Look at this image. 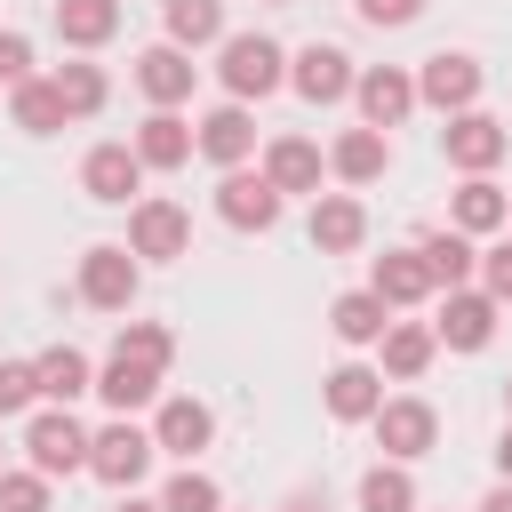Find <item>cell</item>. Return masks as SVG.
<instances>
[{"instance_id":"cell-6","label":"cell","mask_w":512,"mask_h":512,"mask_svg":"<svg viewBox=\"0 0 512 512\" xmlns=\"http://www.w3.org/2000/svg\"><path fill=\"white\" fill-rule=\"evenodd\" d=\"M368 432H376V448H384L392 464H416V456L440 448V408L416 400V392H384V408L368 416Z\"/></svg>"},{"instance_id":"cell-15","label":"cell","mask_w":512,"mask_h":512,"mask_svg":"<svg viewBox=\"0 0 512 512\" xmlns=\"http://www.w3.org/2000/svg\"><path fill=\"white\" fill-rule=\"evenodd\" d=\"M192 80H200V64H192V48H176V40H152V48L136 56V88H144V104H160V112L192 104Z\"/></svg>"},{"instance_id":"cell-10","label":"cell","mask_w":512,"mask_h":512,"mask_svg":"<svg viewBox=\"0 0 512 512\" xmlns=\"http://www.w3.org/2000/svg\"><path fill=\"white\" fill-rule=\"evenodd\" d=\"M128 248H136L144 264H176V256H192V208L144 192V200L128 208Z\"/></svg>"},{"instance_id":"cell-14","label":"cell","mask_w":512,"mask_h":512,"mask_svg":"<svg viewBox=\"0 0 512 512\" xmlns=\"http://www.w3.org/2000/svg\"><path fill=\"white\" fill-rule=\"evenodd\" d=\"M352 104H360V120H368V128H384V136H392V128L416 112V72H400V64H360Z\"/></svg>"},{"instance_id":"cell-5","label":"cell","mask_w":512,"mask_h":512,"mask_svg":"<svg viewBox=\"0 0 512 512\" xmlns=\"http://www.w3.org/2000/svg\"><path fill=\"white\" fill-rule=\"evenodd\" d=\"M480 88H488V64H480L472 48H440V56H424V64H416V104H424V112H440V120L472 112V104H480Z\"/></svg>"},{"instance_id":"cell-43","label":"cell","mask_w":512,"mask_h":512,"mask_svg":"<svg viewBox=\"0 0 512 512\" xmlns=\"http://www.w3.org/2000/svg\"><path fill=\"white\" fill-rule=\"evenodd\" d=\"M112 512H160V496H136V488H120V504Z\"/></svg>"},{"instance_id":"cell-40","label":"cell","mask_w":512,"mask_h":512,"mask_svg":"<svg viewBox=\"0 0 512 512\" xmlns=\"http://www.w3.org/2000/svg\"><path fill=\"white\" fill-rule=\"evenodd\" d=\"M16 80H32V40L0 32V88H16Z\"/></svg>"},{"instance_id":"cell-33","label":"cell","mask_w":512,"mask_h":512,"mask_svg":"<svg viewBox=\"0 0 512 512\" xmlns=\"http://www.w3.org/2000/svg\"><path fill=\"white\" fill-rule=\"evenodd\" d=\"M360 512H416V472L408 464H368L360 472Z\"/></svg>"},{"instance_id":"cell-47","label":"cell","mask_w":512,"mask_h":512,"mask_svg":"<svg viewBox=\"0 0 512 512\" xmlns=\"http://www.w3.org/2000/svg\"><path fill=\"white\" fill-rule=\"evenodd\" d=\"M272 8H296V0H272Z\"/></svg>"},{"instance_id":"cell-37","label":"cell","mask_w":512,"mask_h":512,"mask_svg":"<svg viewBox=\"0 0 512 512\" xmlns=\"http://www.w3.org/2000/svg\"><path fill=\"white\" fill-rule=\"evenodd\" d=\"M40 408V368L32 360H0V424Z\"/></svg>"},{"instance_id":"cell-23","label":"cell","mask_w":512,"mask_h":512,"mask_svg":"<svg viewBox=\"0 0 512 512\" xmlns=\"http://www.w3.org/2000/svg\"><path fill=\"white\" fill-rule=\"evenodd\" d=\"M432 360H440V328H432V320H392V328H384V344H376L384 384H416Z\"/></svg>"},{"instance_id":"cell-38","label":"cell","mask_w":512,"mask_h":512,"mask_svg":"<svg viewBox=\"0 0 512 512\" xmlns=\"http://www.w3.org/2000/svg\"><path fill=\"white\" fill-rule=\"evenodd\" d=\"M480 288H488L496 304H512V240H488V248H480Z\"/></svg>"},{"instance_id":"cell-21","label":"cell","mask_w":512,"mask_h":512,"mask_svg":"<svg viewBox=\"0 0 512 512\" xmlns=\"http://www.w3.org/2000/svg\"><path fill=\"white\" fill-rule=\"evenodd\" d=\"M384 168H392V136H384V128H368V120H360V128H344V136L328 144V176H336L344 192L376 184Z\"/></svg>"},{"instance_id":"cell-25","label":"cell","mask_w":512,"mask_h":512,"mask_svg":"<svg viewBox=\"0 0 512 512\" xmlns=\"http://www.w3.org/2000/svg\"><path fill=\"white\" fill-rule=\"evenodd\" d=\"M96 400H104L112 416L160 408V368H152V360H128V352H112V360L96 368Z\"/></svg>"},{"instance_id":"cell-18","label":"cell","mask_w":512,"mask_h":512,"mask_svg":"<svg viewBox=\"0 0 512 512\" xmlns=\"http://www.w3.org/2000/svg\"><path fill=\"white\" fill-rule=\"evenodd\" d=\"M256 168H264V176H272V184H280L288 200H296V192H312V200H320L328 152H320L312 136H296V128H288V136H264V160H256Z\"/></svg>"},{"instance_id":"cell-13","label":"cell","mask_w":512,"mask_h":512,"mask_svg":"<svg viewBox=\"0 0 512 512\" xmlns=\"http://www.w3.org/2000/svg\"><path fill=\"white\" fill-rule=\"evenodd\" d=\"M152 440H160V456L200 464V448L216 440V408H208L200 392H168V400L152 408Z\"/></svg>"},{"instance_id":"cell-29","label":"cell","mask_w":512,"mask_h":512,"mask_svg":"<svg viewBox=\"0 0 512 512\" xmlns=\"http://www.w3.org/2000/svg\"><path fill=\"white\" fill-rule=\"evenodd\" d=\"M8 120H16L24 136H56V128H72V112H64V96H56L48 72H32V80L8 88Z\"/></svg>"},{"instance_id":"cell-7","label":"cell","mask_w":512,"mask_h":512,"mask_svg":"<svg viewBox=\"0 0 512 512\" xmlns=\"http://www.w3.org/2000/svg\"><path fill=\"white\" fill-rule=\"evenodd\" d=\"M440 152H448V168H456V176H496V160L512 152V128H504L496 112H480V104H472V112H456V120L440 128Z\"/></svg>"},{"instance_id":"cell-31","label":"cell","mask_w":512,"mask_h":512,"mask_svg":"<svg viewBox=\"0 0 512 512\" xmlns=\"http://www.w3.org/2000/svg\"><path fill=\"white\" fill-rule=\"evenodd\" d=\"M160 40H176V48H216V40H224V0H160Z\"/></svg>"},{"instance_id":"cell-4","label":"cell","mask_w":512,"mask_h":512,"mask_svg":"<svg viewBox=\"0 0 512 512\" xmlns=\"http://www.w3.org/2000/svg\"><path fill=\"white\" fill-rule=\"evenodd\" d=\"M152 456H160V440H152V424H136V416H112L104 432H88V472H96L112 496H120V488H144Z\"/></svg>"},{"instance_id":"cell-17","label":"cell","mask_w":512,"mask_h":512,"mask_svg":"<svg viewBox=\"0 0 512 512\" xmlns=\"http://www.w3.org/2000/svg\"><path fill=\"white\" fill-rule=\"evenodd\" d=\"M128 144H136V160H144L152 176H168V168H184V160L200 152V128H192L184 112H160V104H152V112L136 120V136H128Z\"/></svg>"},{"instance_id":"cell-24","label":"cell","mask_w":512,"mask_h":512,"mask_svg":"<svg viewBox=\"0 0 512 512\" xmlns=\"http://www.w3.org/2000/svg\"><path fill=\"white\" fill-rule=\"evenodd\" d=\"M368 288H376L392 312H408V304L440 296V288H432V264H424V248H384V256L368 264Z\"/></svg>"},{"instance_id":"cell-39","label":"cell","mask_w":512,"mask_h":512,"mask_svg":"<svg viewBox=\"0 0 512 512\" xmlns=\"http://www.w3.org/2000/svg\"><path fill=\"white\" fill-rule=\"evenodd\" d=\"M352 8H360V24H376V32H400V24L424 16V0H352Z\"/></svg>"},{"instance_id":"cell-35","label":"cell","mask_w":512,"mask_h":512,"mask_svg":"<svg viewBox=\"0 0 512 512\" xmlns=\"http://www.w3.org/2000/svg\"><path fill=\"white\" fill-rule=\"evenodd\" d=\"M160 512H224V488H216L200 464H184V472L160 488Z\"/></svg>"},{"instance_id":"cell-46","label":"cell","mask_w":512,"mask_h":512,"mask_svg":"<svg viewBox=\"0 0 512 512\" xmlns=\"http://www.w3.org/2000/svg\"><path fill=\"white\" fill-rule=\"evenodd\" d=\"M0 472H8V440H0Z\"/></svg>"},{"instance_id":"cell-20","label":"cell","mask_w":512,"mask_h":512,"mask_svg":"<svg viewBox=\"0 0 512 512\" xmlns=\"http://www.w3.org/2000/svg\"><path fill=\"white\" fill-rule=\"evenodd\" d=\"M320 400H328L336 424H368V416L384 408V368H368V360H336V368L320 376Z\"/></svg>"},{"instance_id":"cell-22","label":"cell","mask_w":512,"mask_h":512,"mask_svg":"<svg viewBox=\"0 0 512 512\" xmlns=\"http://www.w3.org/2000/svg\"><path fill=\"white\" fill-rule=\"evenodd\" d=\"M448 224L472 232V240H496V232L512 224V192H504L496 176H464V184L448 192Z\"/></svg>"},{"instance_id":"cell-2","label":"cell","mask_w":512,"mask_h":512,"mask_svg":"<svg viewBox=\"0 0 512 512\" xmlns=\"http://www.w3.org/2000/svg\"><path fill=\"white\" fill-rule=\"evenodd\" d=\"M136 288H144V256H136L128 240H96V248H80L72 296H80L88 312H128V304H136Z\"/></svg>"},{"instance_id":"cell-12","label":"cell","mask_w":512,"mask_h":512,"mask_svg":"<svg viewBox=\"0 0 512 512\" xmlns=\"http://www.w3.org/2000/svg\"><path fill=\"white\" fill-rule=\"evenodd\" d=\"M496 320H504V304L488 288H448L432 328H440V352H488L496 344Z\"/></svg>"},{"instance_id":"cell-9","label":"cell","mask_w":512,"mask_h":512,"mask_svg":"<svg viewBox=\"0 0 512 512\" xmlns=\"http://www.w3.org/2000/svg\"><path fill=\"white\" fill-rule=\"evenodd\" d=\"M280 208H288V192H280L264 168H224V176H216V216H224L232 232H272Z\"/></svg>"},{"instance_id":"cell-34","label":"cell","mask_w":512,"mask_h":512,"mask_svg":"<svg viewBox=\"0 0 512 512\" xmlns=\"http://www.w3.org/2000/svg\"><path fill=\"white\" fill-rule=\"evenodd\" d=\"M112 352H128V360H152V368L168 376V360H176V328H168V320H120Z\"/></svg>"},{"instance_id":"cell-45","label":"cell","mask_w":512,"mask_h":512,"mask_svg":"<svg viewBox=\"0 0 512 512\" xmlns=\"http://www.w3.org/2000/svg\"><path fill=\"white\" fill-rule=\"evenodd\" d=\"M504 416H512V376H504Z\"/></svg>"},{"instance_id":"cell-28","label":"cell","mask_w":512,"mask_h":512,"mask_svg":"<svg viewBox=\"0 0 512 512\" xmlns=\"http://www.w3.org/2000/svg\"><path fill=\"white\" fill-rule=\"evenodd\" d=\"M120 32V0H56V40L72 56H96Z\"/></svg>"},{"instance_id":"cell-26","label":"cell","mask_w":512,"mask_h":512,"mask_svg":"<svg viewBox=\"0 0 512 512\" xmlns=\"http://www.w3.org/2000/svg\"><path fill=\"white\" fill-rule=\"evenodd\" d=\"M384 328H392V304H384L376 288H344V296L328 304V336H336V344H352V352L384 344Z\"/></svg>"},{"instance_id":"cell-11","label":"cell","mask_w":512,"mask_h":512,"mask_svg":"<svg viewBox=\"0 0 512 512\" xmlns=\"http://www.w3.org/2000/svg\"><path fill=\"white\" fill-rule=\"evenodd\" d=\"M352 80H360V64H352L336 40L288 48V88H296L304 104H344V96H352Z\"/></svg>"},{"instance_id":"cell-32","label":"cell","mask_w":512,"mask_h":512,"mask_svg":"<svg viewBox=\"0 0 512 512\" xmlns=\"http://www.w3.org/2000/svg\"><path fill=\"white\" fill-rule=\"evenodd\" d=\"M48 80H56V96H64V112H72V120H96V112H104V96H112V80H104V64H88V56H72V64H56Z\"/></svg>"},{"instance_id":"cell-19","label":"cell","mask_w":512,"mask_h":512,"mask_svg":"<svg viewBox=\"0 0 512 512\" xmlns=\"http://www.w3.org/2000/svg\"><path fill=\"white\" fill-rule=\"evenodd\" d=\"M304 240H312L320 256H352V248L368 240V208H360V192H320L312 216H304Z\"/></svg>"},{"instance_id":"cell-30","label":"cell","mask_w":512,"mask_h":512,"mask_svg":"<svg viewBox=\"0 0 512 512\" xmlns=\"http://www.w3.org/2000/svg\"><path fill=\"white\" fill-rule=\"evenodd\" d=\"M416 248H424V264H432V288H440V296H448V288H472V272H480V240H472V232H456V224H448V232H424Z\"/></svg>"},{"instance_id":"cell-36","label":"cell","mask_w":512,"mask_h":512,"mask_svg":"<svg viewBox=\"0 0 512 512\" xmlns=\"http://www.w3.org/2000/svg\"><path fill=\"white\" fill-rule=\"evenodd\" d=\"M48 504H56V480L48 472H32V464L24 472H0V512H48Z\"/></svg>"},{"instance_id":"cell-3","label":"cell","mask_w":512,"mask_h":512,"mask_svg":"<svg viewBox=\"0 0 512 512\" xmlns=\"http://www.w3.org/2000/svg\"><path fill=\"white\" fill-rule=\"evenodd\" d=\"M24 464L32 472H48V480H72V472H88V424L72 416V408H32L24 416Z\"/></svg>"},{"instance_id":"cell-41","label":"cell","mask_w":512,"mask_h":512,"mask_svg":"<svg viewBox=\"0 0 512 512\" xmlns=\"http://www.w3.org/2000/svg\"><path fill=\"white\" fill-rule=\"evenodd\" d=\"M472 512H512V480H496V488H488V496H480Z\"/></svg>"},{"instance_id":"cell-27","label":"cell","mask_w":512,"mask_h":512,"mask_svg":"<svg viewBox=\"0 0 512 512\" xmlns=\"http://www.w3.org/2000/svg\"><path fill=\"white\" fill-rule=\"evenodd\" d=\"M32 368H40V400H48V408H72L80 392H96V360H88L80 344H48Z\"/></svg>"},{"instance_id":"cell-16","label":"cell","mask_w":512,"mask_h":512,"mask_svg":"<svg viewBox=\"0 0 512 512\" xmlns=\"http://www.w3.org/2000/svg\"><path fill=\"white\" fill-rule=\"evenodd\" d=\"M192 128H200V160H216V168H248V152H256V112H248L240 96L208 104Z\"/></svg>"},{"instance_id":"cell-1","label":"cell","mask_w":512,"mask_h":512,"mask_svg":"<svg viewBox=\"0 0 512 512\" xmlns=\"http://www.w3.org/2000/svg\"><path fill=\"white\" fill-rule=\"evenodd\" d=\"M216 80H224V96L264 104L272 88H288V48L272 32H224L216 40Z\"/></svg>"},{"instance_id":"cell-42","label":"cell","mask_w":512,"mask_h":512,"mask_svg":"<svg viewBox=\"0 0 512 512\" xmlns=\"http://www.w3.org/2000/svg\"><path fill=\"white\" fill-rule=\"evenodd\" d=\"M496 480H512V416H504V432H496Z\"/></svg>"},{"instance_id":"cell-44","label":"cell","mask_w":512,"mask_h":512,"mask_svg":"<svg viewBox=\"0 0 512 512\" xmlns=\"http://www.w3.org/2000/svg\"><path fill=\"white\" fill-rule=\"evenodd\" d=\"M280 512H320V504H312V496H288V504H280Z\"/></svg>"},{"instance_id":"cell-8","label":"cell","mask_w":512,"mask_h":512,"mask_svg":"<svg viewBox=\"0 0 512 512\" xmlns=\"http://www.w3.org/2000/svg\"><path fill=\"white\" fill-rule=\"evenodd\" d=\"M144 176H152V168H144L136 144H120V136H112V144H88V160H80V192H88L96 208H136V200H144Z\"/></svg>"}]
</instances>
